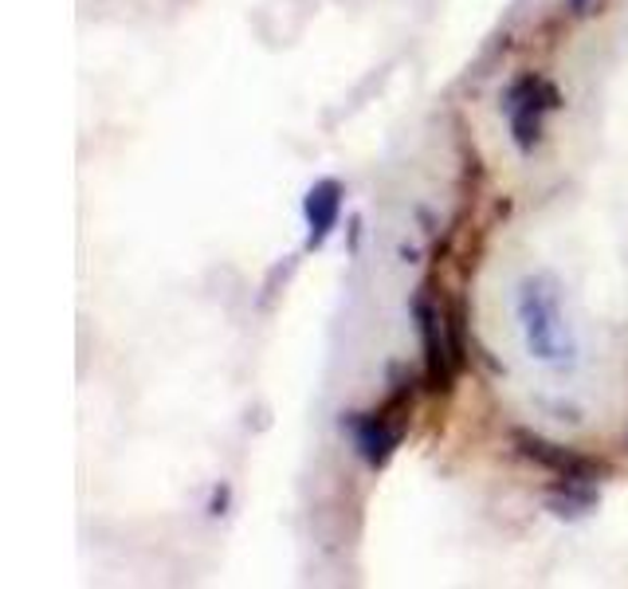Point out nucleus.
<instances>
[{
  "label": "nucleus",
  "mask_w": 628,
  "mask_h": 589,
  "mask_svg": "<svg viewBox=\"0 0 628 589\" xmlns=\"http://www.w3.org/2000/svg\"><path fill=\"white\" fill-rule=\"evenodd\" d=\"M518 326H523V342L530 358L550 370H566L577 358V338L569 331V319L562 310V291H557L554 276H526L518 283L515 295Z\"/></svg>",
  "instance_id": "obj_1"
},
{
  "label": "nucleus",
  "mask_w": 628,
  "mask_h": 589,
  "mask_svg": "<svg viewBox=\"0 0 628 589\" xmlns=\"http://www.w3.org/2000/svg\"><path fill=\"white\" fill-rule=\"evenodd\" d=\"M424 377L421 382H416V377H405V382H393V389L385 393L382 405H373L366 413H342V428L350 433L354 452L366 460V468L382 472L393 456H397L405 433H409V417Z\"/></svg>",
  "instance_id": "obj_2"
},
{
  "label": "nucleus",
  "mask_w": 628,
  "mask_h": 589,
  "mask_svg": "<svg viewBox=\"0 0 628 589\" xmlns=\"http://www.w3.org/2000/svg\"><path fill=\"white\" fill-rule=\"evenodd\" d=\"M566 99L557 91V84L542 79L538 72L518 75L515 84L507 87L503 94V111L507 123H511V142H515L518 154H535L542 135H547V114L562 111Z\"/></svg>",
  "instance_id": "obj_3"
},
{
  "label": "nucleus",
  "mask_w": 628,
  "mask_h": 589,
  "mask_svg": "<svg viewBox=\"0 0 628 589\" xmlns=\"http://www.w3.org/2000/svg\"><path fill=\"white\" fill-rule=\"evenodd\" d=\"M409 315L416 322V334H421V362H424V389L433 397H448L456 389V370L452 362V350H448V338H444V315H440V303H433L428 287H421L412 295L409 303Z\"/></svg>",
  "instance_id": "obj_4"
},
{
  "label": "nucleus",
  "mask_w": 628,
  "mask_h": 589,
  "mask_svg": "<svg viewBox=\"0 0 628 589\" xmlns=\"http://www.w3.org/2000/svg\"><path fill=\"white\" fill-rule=\"evenodd\" d=\"M511 445H515V452L523 456V460H530V464H538L542 472H550V476H557V479L601 484V479L608 476L605 460L577 452V448H566V445H554V440L530 433V428H515V433H511Z\"/></svg>",
  "instance_id": "obj_5"
},
{
  "label": "nucleus",
  "mask_w": 628,
  "mask_h": 589,
  "mask_svg": "<svg viewBox=\"0 0 628 589\" xmlns=\"http://www.w3.org/2000/svg\"><path fill=\"white\" fill-rule=\"evenodd\" d=\"M342 205H346V189H342L338 177H319L315 185L307 189L303 196V217H307V252H319L330 236H334V228L342 220Z\"/></svg>",
  "instance_id": "obj_6"
},
{
  "label": "nucleus",
  "mask_w": 628,
  "mask_h": 589,
  "mask_svg": "<svg viewBox=\"0 0 628 589\" xmlns=\"http://www.w3.org/2000/svg\"><path fill=\"white\" fill-rule=\"evenodd\" d=\"M601 503L598 484H581V479H554L547 487V511L557 518H581Z\"/></svg>",
  "instance_id": "obj_7"
},
{
  "label": "nucleus",
  "mask_w": 628,
  "mask_h": 589,
  "mask_svg": "<svg viewBox=\"0 0 628 589\" xmlns=\"http://www.w3.org/2000/svg\"><path fill=\"white\" fill-rule=\"evenodd\" d=\"M440 315H444V338H448V350H452V362L456 370L464 373L472 366V346H467V299L464 295H452V299L440 303Z\"/></svg>",
  "instance_id": "obj_8"
},
{
  "label": "nucleus",
  "mask_w": 628,
  "mask_h": 589,
  "mask_svg": "<svg viewBox=\"0 0 628 589\" xmlns=\"http://www.w3.org/2000/svg\"><path fill=\"white\" fill-rule=\"evenodd\" d=\"M228 499H232V487H228V484L213 487V499H208V515H213V518L225 515V511H228Z\"/></svg>",
  "instance_id": "obj_9"
},
{
  "label": "nucleus",
  "mask_w": 628,
  "mask_h": 589,
  "mask_svg": "<svg viewBox=\"0 0 628 589\" xmlns=\"http://www.w3.org/2000/svg\"><path fill=\"white\" fill-rule=\"evenodd\" d=\"M589 4H593V0H569V9H574L577 16H586V12H589Z\"/></svg>",
  "instance_id": "obj_10"
},
{
  "label": "nucleus",
  "mask_w": 628,
  "mask_h": 589,
  "mask_svg": "<svg viewBox=\"0 0 628 589\" xmlns=\"http://www.w3.org/2000/svg\"><path fill=\"white\" fill-rule=\"evenodd\" d=\"M401 259L405 264H416V248H401Z\"/></svg>",
  "instance_id": "obj_11"
},
{
  "label": "nucleus",
  "mask_w": 628,
  "mask_h": 589,
  "mask_svg": "<svg viewBox=\"0 0 628 589\" xmlns=\"http://www.w3.org/2000/svg\"><path fill=\"white\" fill-rule=\"evenodd\" d=\"M598 4H605V0H598Z\"/></svg>",
  "instance_id": "obj_12"
}]
</instances>
